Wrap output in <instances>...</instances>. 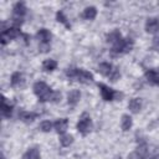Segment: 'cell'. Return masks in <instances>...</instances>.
Returning a JSON list of instances; mask_svg holds the SVG:
<instances>
[{"mask_svg":"<svg viewBox=\"0 0 159 159\" xmlns=\"http://www.w3.org/2000/svg\"><path fill=\"white\" fill-rule=\"evenodd\" d=\"M34 92L35 94L39 97L40 101L45 102V101H50L51 96H52V91L50 89V87L43 83V82H36L34 84Z\"/></svg>","mask_w":159,"mask_h":159,"instance_id":"1","label":"cell"},{"mask_svg":"<svg viewBox=\"0 0 159 159\" xmlns=\"http://www.w3.org/2000/svg\"><path fill=\"white\" fill-rule=\"evenodd\" d=\"M91 128H92L91 118H89L87 114H83V116L81 117V119H80V122H78V124H77V129H78V132H80L81 134L86 135V134H88V133H89Z\"/></svg>","mask_w":159,"mask_h":159,"instance_id":"2","label":"cell"},{"mask_svg":"<svg viewBox=\"0 0 159 159\" xmlns=\"http://www.w3.org/2000/svg\"><path fill=\"white\" fill-rule=\"evenodd\" d=\"M145 30L150 34H155L159 31V19L157 17H150L145 22Z\"/></svg>","mask_w":159,"mask_h":159,"instance_id":"3","label":"cell"},{"mask_svg":"<svg viewBox=\"0 0 159 159\" xmlns=\"http://www.w3.org/2000/svg\"><path fill=\"white\" fill-rule=\"evenodd\" d=\"M98 87H99V89H101V94H102L103 99H106V101H112V99H114L116 92H114L112 88H109L108 86L102 84V83L98 84Z\"/></svg>","mask_w":159,"mask_h":159,"instance_id":"4","label":"cell"},{"mask_svg":"<svg viewBox=\"0 0 159 159\" xmlns=\"http://www.w3.org/2000/svg\"><path fill=\"white\" fill-rule=\"evenodd\" d=\"M77 80L80 82H82V83H89L93 80V76H92L91 72H88L86 70H80L78 71V75H77Z\"/></svg>","mask_w":159,"mask_h":159,"instance_id":"5","label":"cell"},{"mask_svg":"<svg viewBox=\"0 0 159 159\" xmlns=\"http://www.w3.org/2000/svg\"><path fill=\"white\" fill-rule=\"evenodd\" d=\"M67 125H68V122H67L66 118L57 119V120L55 122V124H53V127H55V129L57 130V133H61V134H63V133L66 132Z\"/></svg>","mask_w":159,"mask_h":159,"instance_id":"6","label":"cell"},{"mask_svg":"<svg viewBox=\"0 0 159 159\" xmlns=\"http://www.w3.org/2000/svg\"><path fill=\"white\" fill-rule=\"evenodd\" d=\"M80 98H81V93H80V91H77V89H72V91L68 93V96H67L68 104H71V106L77 104L78 101H80Z\"/></svg>","mask_w":159,"mask_h":159,"instance_id":"7","label":"cell"},{"mask_svg":"<svg viewBox=\"0 0 159 159\" xmlns=\"http://www.w3.org/2000/svg\"><path fill=\"white\" fill-rule=\"evenodd\" d=\"M128 108L130 109L132 113H138L140 109H142V101L140 98H133L129 101V104H128Z\"/></svg>","mask_w":159,"mask_h":159,"instance_id":"8","label":"cell"},{"mask_svg":"<svg viewBox=\"0 0 159 159\" xmlns=\"http://www.w3.org/2000/svg\"><path fill=\"white\" fill-rule=\"evenodd\" d=\"M145 77H147L148 82H149L150 84H153V86L159 84V75H158L155 71H153V70L147 71V72H145Z\"/></svg>","mask_w":159,"mask_h":159,"instance_id":"9","label":"cell"},{"mask_svg":"<svg viewBox=\"0 0 159 159\" xmlns=\"http://www.w3.org/2000/svg\"><path fill=\"white\" fill-rule=\"evenodd\" d=\"M14 15L15 16H17V17H22L24 15H25V12H26V6H25V4L24 2H16L15 5H14Z\"/></svg>","mask_w":159,"mask_h":159,"instance_id":"10","label":"cell"},{"mask_svg":"<svg viewBox=\"0 0 159 159\" xmlns=\"http://www.w3.org/2000/svg\"><path fill=\"white\" fill-rule=\"evenodd\" d=\"M37 39L41 41V42H47L51 40V32L47 30V29H41L39 32H37Z\"/></svg>","mask_w":159,"mask_h":159,"instance_id":"11","label":"cell"},{"mask_svg":"<svg viewBox=\"0 0 159 159\" xmlns=\"http://www.w3.org/2000/svg\"><path fill=\"white\" fill-rule=\"evenodd\" d=\"M22 83H24V77H22V75H21L20 72L12 73V76H11V86L17 87V86H22Z\"/></svg>","mask_w":159,"mask_h":159,"instance_id":"12","label":"cell"},{"mask_svg":"<svg viewBox=\"0 0 159 159\" xmlns=\"http://www.w3.org/2000/svg\"><path fill=\"white\" fill-rule=\"evenodd\" d=\"M96 15H97V10H96L94 6H88V7H86L84 11H83V16H84V19H87V20H93V19L96 17Z\"/></svg>","mask_w":159,"mask_h":159,"instance_id":"13","label":"cell"},{"mask_svg":"<svg viewBox=\"0 0 159 159\" xmlns=\"http://www.w3.org/2000/svg\"><path fill=\"white\" fill-rule=\"evenodd\" d=\"M40 158V152L37 148H30L26 154L22 157V159H39Z\"/></svg>","mask_w":159,"mask_h":159,"instance_id":"14","label":"cell"},{"mask_svg":"<svg viewBox=\"0 0 159 159\" xmlns=\"http://www.w3.org/2000/svg\"><path fill=\"white\" fill-rule=\"evenodd\" d=\"M122 40V36H120V34H119V31H112V32H109L108 35H107V41L108 42H111V43H117L118 41H120Z\"/></svg>","mask_w":159,"mask_h":159,"instance_id":"15","label":"cell"},{"mask_svg":"<svg viewBox=\"0 0 159 159\" xmlns=\"http://www.w3.org/2000/svg\"><path fill=\"white\" fill-rule=\"evenodd\" d=\"M120 127L123 130H129L130 127H132V118L128 116V114H124L122 117V120H120Z\"/></svg>","mask_w":159,"mask_h":159,"instance_id":"16","label":"cell"},{"mask_svg":"<svg viewBox=\"0 0 159 159\" xmlns=\"http://www.w3.org/2000/svg\"><path fill=\"white\" fill-rule=\"evenodd\" d=\"M112 68H113L112 65H109V63H107V62H103V63H101V65L98 66V72H99L101 75L108 76V75L111 73Z\"/></svg>","mask_w":159,"mask_h":159,"instance_id":"17","label":"cell"},{"mask_svg":"<svg viewBox=\"0 0 159 159\" xmlns=\"http://www.w3.org/2000/svg\"><path fill=\"white\" fill-rule=\"evenodd\" d=\"M11 111H12L11 104L7 103L5 98H2V104H1V112H2V116H4V117H10Z\"/></svg>","mask_w":159,"mask_h":159,"instance_id":"18","label":"cell"},{"mask_svg":"<svg viewBox=\"0 0 159 159\" xmlns=\"http://www.w3.org/2000/svg\"><path fill=\"white\" fill-rule=\"evenodd\" d=\"M72 142H73V137H72L71 134H66V133L61 134V137H60V143H61L63 147H68L70 144H72Z\"/></svg>","mask_w":159,"mask_h":159,"instance_id":"19","label":"cell"},{"mask_svg":"<svg viewBox=\"0 0 159 159\" xmlns=\"http://www.w3.org/2000/svg\"><path fill=\"white\" fill-rule=\"evenodd\" d=\"M43 70L45 71H53L56 67H57V62L55 61V60H46L45 62H43Z\"/></svg>","mask_w":159,"mask_h":159,"instance_id":"20","label":"cell"},{"mask_svg":"<svg viewBox=\"0 0 159 159\" xmlns=\"http://www.w3.org/2000/svg\"><path fill=\"white\" fill-rule=\"evenodd\" d=\"M19 117H20V119H22V120H25V122H31V120H34V118L36 117V114H35V113L21 112V113H19Z\"/></svg>","mask_w":159,"mask_h":159,"instance_id":"21","label":"cell"},{"mask_svg":"<svg viewBox=\"0 0 159 159\" xmlns=\"http://www.w3.org/2000/svg\"><path fill=\"white\" fill-rule=\"evenodd\" d=\"M108 77H109V80H111L112 82H116V81L119 80V77H120L119 70H118V68H112V71H111V73L108 75Z\"/></svg>","mask_w":159,"mask_h":159,"instance_id":"22","label":"cell"},{"mask_svg":"<svg viewBox=\"0 0 159 159\" xmlns=\"http://www.w3.org/2000/svg\"><path fill=\"white\" fill-rule=\"evenodd\" d=\"M51 128H52V123H51L50 120H43V122L40 124V129H41L42 132H50Z\"/></svg>","mask_w":159,"mask_h":159,"instance_id":"23","label":"cell"},{"mask_svg":"<svg viewBox=\"0 0 159 159\" xmlns=\"http://www.w3.org/2000/svg\"><path fill=\"white\" fill-rule=\"evenodd\" d=\"M78 71H80V70H77V68H75V67H70V68H67L66 75H67V77H70V78H75V77L77 78Z\"/></svg>","mask_w":159,"mask_h":159,"instance_id":"24","label":"cell"},{"mask_svg":"<svg viewBox=\"0 0 159 159\" xmlns=\"http://www.w3.org/2000/svg\"><path fill=\"white\" fill-rule=\"evenodd\" d=\"M57 20H58L60 22L65 24L67 27H70V24L67 22V17L63 15V12H62V11H58V12H57Z\"/></svg>","mask_w":159,"mask_h":159,"instance_id":"25","label":"cell"},{"mask_svg":"<svg viewBox=\"0 0 159 159\" xmlns=\"http://www.w3.org/2000/svg\"><path fill=\"white\" fill-rule=\"evenodd\" d=\"M39 48H40L41 52H47L50 50V43H47V42H40Z\"/></svg>","mask_w":159,"mask_h":159,"instance_id":"26","label":"cell"},{"mask_svg":"<svg viewBox=\"0 0 159 159\" xmlns=\"http://www.w3.org/2000/svg\"><path fill=\"white\" fill-rule=\"evenodd\" d=\"M21 24H22V17L14 16V19H12V25H14V27H16V29H17Z\"/></svg>","mask_w":159,"mask_h":159,"instance_id":"27","label":"cell"},{"mask_svg":"<svg viewBox=\"0 0 159 159\" xmlns=\"http://www.w3.org/2000/svg\"><path fill=\"white\" fill-rule=\"evenodd\" d=\"M60 99H61V93L57 92V91L52 92V96H51V99H50V101H52V102H58Z\"/></svg>","mask_w":159,"mask_h":159,"instance_id":"28","label":"cell"},{"mask_svg":"<svg viewBox=\"0 0 159 159\" xmlns=\"http://www.w3.org/2000/svg\"><path fill=\"white\" fill-rule=\"evenodd\" d=\"M128 159H144V157H142L137 150H134L133 153H130L128 155Z\"/></svg>","mask_w":159,"mask_h":159,"instance_id":"29","label":"cell"},{"mask_svg":"<svg viewBox=\"0 0 159 159\" xmlns=\"http://www.w3.org/2000/svg\"><path fill=\"white\" fill-rule=\"evenodd\" d=\"M153 48H154L157 52H159V36H155V37L153 39Z\"/></svg>","mask_w":159,"mask_h":159,"instance_id":"30","label":"cell"},{"mask_svg":"<svg viewBox=\"0 0 159 159\" xmlns=\"http://www.w3.org/2000/svg\"><path fill=\"white\" fill-rule=\"evenodd\" d=\"M150 159H157V158H150Z\"/></svg>","mask_w":159,"mask_h":159,"instance_id":"31","label":"cell"}]
</instances>
